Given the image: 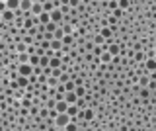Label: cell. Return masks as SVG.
Here are the masks:
<instances>
[{
  "mask_svg": "<svg viewBox=\"0 0 156 131\" xmlns=\"http://www.w3.org/2000/svg\"><path fill=\"white\" fill-rule=\"evenodd\" d=\"M29 57H31V55H29L27 51L26 53H20V63H29Z\"/></svg>",
  "mask_w": 156,
  "mask_h": 131,
  "instance_id": "17",
  "label": "cell"
},
{
  "mask_svg": "<svg viewBox=\"0 0 156 131\" xmlns=\"http://www.w3.org/2000/svg\"><path fill=\"white\" fill-rule=\"evenodd\" d=\"M84 118H86V121H90V123H92V119H94V110H92V108H86L84 110Z\"/></svg>",
  "mask_w": 156,
  "mask_h": 131,
  "instance_id": "13",
  "label": "cell"
},
{
  "mask_svg": "<svg viewBox=\"0 0 156 131\" xmlns=\"http://www.w3.org/2000/svg\"><path fill=\"white\" fill-rule=\"evenodd\" d=\"M144 67H146V71H148V75H150L152 71H156V59H154V57H150V59H146Z\"/></svg>",
  "mask_w": 156,
  "mask_h": 131,
  "instance_id": "5",
  "label": "cell"
},
{
  "mask_svg": "<svg viewBox=\"0 0 156 131\" xmlns=\"http://www.w3.org/2000/svg\"><path fill=\"white\" fill-rule=\"evenodd\" d=\"M65 35H66V33H65V30H62V26H61V27L55 31V39H62Z\"/></svg>",
  "mask_w": 156,
  "mask_h": 131,
  "instance_id": "16",
  "label": "cell"
},
{
  "mask_svg": "<svg viewBox=\"0 0 156 131\" xmlns=\"http://www.w3.org/2000/svg\"><path fill=\"white\" fill-rule=\"evenodd\" d=\"M2 20L4 22H14L16 20V10H10V8L2 10Z\"/></svg>",
  "mask_w": 156,
  "mask_h": 131,
  "instance_id": "3",
  "label": "cell"
},
{
  "mask_svg": "<svg viewBox=\"0 0 156 131\" xmlns=\"http://www.w3.org/2000/svg\"><path fill=\"white\" fill-rule=\"evenodd\" d=\"M6 6L10 10H18V8L22 6V0H6Z\"/></svg>",
  "mask_w": 156,
  "mask_h": 131,
  "instance_id": "8",
  "label": "cell"
},
{
  "mask_svg": "<svg viewBox=\"0 0 156 131\" xmlns=\"http://www.w3.org/2000/svg\"><path fill=\"white\" fill-rule=\"evenodd\" d=\"M10 86V80H8V76H2V88H8Z\"/></svg>",
  "mask_w": 156,
  "mask_h": 131,
  "instance_id": "27",
  "label": "cell"
},
{
  "mask_svg": "<svg viewBox=\"0 0 156 131\" xmlns=\"http://www.w3.org/2000/svg\"><path fill=\"white\" fill-rule=\"evenodd\" d=\"M135 57H136V61H139V63H143V61H144V55H143V53H136Z\"/></svg>",
  "mask_w": 156,
  "mask_h": 131,
  "instance_id": "29",
  "label": "cell"
},
{
  "mask_svg": "<svg viewBox=\"0 0 156 131\" xmlns=\"http://www.w3.org/2000/svg\"><path fill=\"white\" fill-rule=\"evenodd\" d=\"M62 43H66V45H72V43H74V37H72V35H68V33H66V35L62 37Z\"/></svg>",
  "mask_w": 156,
  "mask_h": 131,
  "instance_id": "18",
  "label": "cell"
},
{
  "mask_svg": "<svg viewBox=\"0 0 156 131\" xmlns=\"http://www.w3.org/2000/svg\"><path fill=\"white\" fill-rule=\"evenodd\" d=\"M111 14H113V16H115V18H119V16H123V8H115V10H113V12H111Z\"/></svg>",
  "mask_w": 156,
  "mask_h": 131,
  "instance_id": "26",
  "label": "cell"
},
{
  "mask_svg": "<svg viewBox=\"0 0 156 131\" xmlns=\"http://www.w3.org/2000/svg\"><path fill=\"white\" fill-rule=\"evenodd\" d=\"M109 2V6H107V10H115L117 6H119V2H115V0H107Z\"/></svg>",
  "mask_w": 156,
  "mask_h": 131,
  "instance_id": "22",
  "label": "cell"
},
{
  "mask_svg": "<svg viewBox=\"0 0 156 131\" xmlns=\"http://www.w3.org/2000/svg\"><path fill=\"white\" fill-rule=\"evenodd\" d=\"M62 16H65V14H62L61 8H55V10L51 12V20L57 22V24H62Z\"/></svg>",
  "mask_w": 156,
  "mask_h": 131,
  "instance_id": "4",
  "label": "cell"
},
{
  "mask_svg": "<svg viewBox=\"0 0 156 131\" xmlns=\"http://www.w3.org/2000/svg\"><path fill=\"white\" fill-rule=\"evenodd\" d=\"M104 41H105V37L101 35V33H98V35L94 37V43H98V45H101V43H104Z\"/></svg>",
  "mask_w": 156,
  "mask_h": 131,
  "instance_id": "20",
  "label": "cell"
},
{
  "mask_svg": "<svg viewBox=\"0 0 156 131\" xmlns=\"http://www.w3.org/2000/svg\"><path fill=\"white\" fill-rule=\"evenodd\" d=\"M105 49H104V47H94V55L96 57H101V53H104Z\"/></svg>",
  "mask_w": 156,
  "mask_h": 131,
  "instance_id": "24",
  "label": "cell"
},
{
  "mask_svg": "<svg viewBox=\"0 0 156 131\" xmlns=\"http://www.w3.org/2000/svg\"><path fill=\"white\" fill-rule=\"evenodd\" d=\"M150 92H152V90H150L148 86H143V88H140V98H148Z\"/></svg>",
  "mask_w": 156,
  "mask_h": 131,
  "instance_id": "15",
  "label": "cell"
},
{
  "mask_svg": "<svg viewBox=\"0 0 156 131\" xmlns=\"http://www.w3.org/2000/svg\"><path fill=\"white\" fill-rule=\"evenodd\" d=\"M100 33L105 37V39H111V33H113V27H107V26H105V27H101V31H100Z\"/></svg>",
  "mask_w": 156,
  "mask_h": 131,
  "instance_id": "11",
  "label": "cell"
},
{
  "mask_svg": "<svg viewBox=\"0 0 156 131\" xmlns=\"http://www.w3.org/2000/svg\"><path fill=\"white\" fill-rule=\"evenodd\" d=\"M41 12H45V8H43V4L41 2H33V8H31V14H41Z\"/></svg>",
  "mask_w": 156,
  "mask_h": 131,
  "instance_id": "9",
  "label": "cell"
},
{
  "mask_svg": "<svg viewBox=\"0 0 156 131\" xmlns=\"http://www.w3.org/2000/svg\"><path fill=\"white\" fill-rule=\"evenodd\" d=\"M62 30H65V33H68V35H72V31H74L70 24H65V26H62Z\"/></svg>",
  "mask_w": 156,
  "mask_h": 131,
  "instance_id": "21",
  "label": "cell"
},
{
  "mask_svg": "<svg viewBox=\"0 0 156 131\" xmlns=\"http://www.w3.org/2000/svg\"><path fill=\"white\" fill-rule=\"evenodd\" d=\"M70 6H72V8H76V6H80V0H70Z\"/></svg>",
  "mask_w": 156,
  "mask_h": 131,
  "instance_id": "30",
  "label": "cell"
},
{
  "mask_svg": "<svg viewBox=\"0 0 156 131\" xmlns=\"http://www.w3.org/2000/svg\"><path fill=\"white\" fill-rule=\"evenodd\" d=\"M154 59H156V53H154Z\"/></svg>",
  "mask_w": 156,
  "mask_h": 131,
  "instance_id": "32",
  "label": "cell"
},
{
  "mask_svg": "<svg viewBox=\"0 0 156 131\" xmlns=\"http://www.w3.org/2000/svg\"><path fill=\"white\" fill-rule=\"evenodd\" d=\"M65 129H66V131H76V129H78V121H76V123H74V121H70V123H68Z\"/></svg>",
  "mask_w": 156,
  "mask_h": 131,
  "instance_id": "19",
  "label": "cell"
},
{
  "mask_svg": "<svg viewBox=\"0 0 156 131\" xmlns=\"http://www.w3.org/2000/svg\"><path fill=\"white\" fill-rule=\"evenodd\" d=\"M68 102L66 100H57V110H58V114H62V111H66L68 110Z\"/></svg>",
  "mask_w": 156,
  "mask_h": 131,
  "instance_id": "6",
  "label": "cell"
},
{
  "mask_svg": "<svg viewBox=\"0 0 156 131\" xmlns=\"http://www.w3.org/2000/svg\"><path fill=\"white\" fill-rule=\"evenodd\" d=\"M37 106H39V104H37ZM37 106H31V108H29V111H31V115H39V111H41V110H39Z\"/></svg>",
  "mask_w": 156,
  "mask_h": 131,
  "instance_id": "25",
  "label": "cell"
},
{
  "mask_svg": "<svg viewBox=\"0 0 156 131\" xmlns=\"http://www.w3.org/2000/svg\"><path fill=\"white\" fill-rule=\"evenodd\" d=\"M76 104H78V108H80V110H84V108H86V100H84V96H82V98H78Z\"/></svg>",
  "mask_w": 156,
  "mask_h": 131,
  "instance_id": "23",
  "label": "cell"
},
{
  "mask_svg": "<svg viewBox=\"0 0 156 131\" xmlns=\"http://www.w3.org/2000/svg\"><path fill=\"white\" fill-rule=\"evenodd\" d=\"M72 121V115L68 114V111H62V114H58L57 118H55V127H58V129H65L68 123Z\"/></svg>",
  "mask_w": 156,
  "mask_h": 131,
  "instance_id": "1",
  "label": "cell"
},
{
  "mask_svg": "<svg viewBox=\"0 0 156 131\" xmlns=\"http://www.w3.org/2000/svg\"><path fill=\"white\" fill-rule=\"evenodd\" d=\"M18 72H20V75H23V76L33 75V65H31V63H22L20 69H18Z\"/></svg>",
  "mask_w": 156,
  "mask_h": 131,
  "instance_id": "2",
  "label": "cell"
},
{
  "mask_svg": "<svg viewBox=\"0 0 156 131\" xmlns=\"http://www.w3.org/2000/svg\"><path fill=\"white\" fill-rule=\"evenodd\" d=\"M101 63H113V55H111L109 51L101 53Z\"/></svg>",
  "mask_w": 156,
  "mask_h": 131,
  "instance_id": "12",
  "label": "cell"
},
{
  "mask_svg": "<svg viewBox=\"0 0 156 131\" xmlns=\"http://www.w3.org/2000/svg\"><path fill=\"white\" fill-rule=\"evenodd\" d=\"M2 2H6V0H2Z\"/></svg>",
  "mask_w": 156,
  "mask_h": 131,
  "instance_id": "33",
  "label": "cell"
},
{
  "mask_svg": "<svg viewBox=\"0 0 156 131\" xmlns=\"http://www.w3.org/2000/svg\"><path fill=\"white\" fill-rule=\"evenodd\" d=\"M84 57H86V61H94V59H96V57L92 55V53H88V55H84Z\"/></svg>",
  "mask_w": 156,
  "mask_h": 131,
  "instance_id": "31",
  "label": "cell"
},
{
  "mask_svg": "<svg viewBox=\"0 0 156 131\" xmlns=\"http://www.w3.org/2000/svg\"><path fill=\"white\" fill-rule=\"evenodd\" d=\"M74 92L78 94V98H82V96H86V92H88V90H86V88H84V86H82V84H78Z\"/></svg>",
  "mask_w": 156,
  "mask_h": 131,
  "instance_id": "14",
  "label": "cell"
},
{
  "mask_svg": "<svg viewBox=\"0 0 156 131\" xmlns=\"http://www.w3.org/2000/svg\"><path fill=\"white\" fill-rule=\"evenodd\" d=\"M65 100L68 102V104H76V102H78V94H76V92H66Z\"/></svg>",
  "mask_w": 156,
  "mask_h": 131,
  "instance_id": "7",
  "label": "cell"
},
{
  "mask_svg": "<svg viewBox=\"0 0 156 131\" xmlns=\"http://www.w3.org/2000/svg\"><path fill=\"white\" fill-rule=\"evenodd\" d=\"M127 6H129V0H119V8H123V10H125Z\"/></svg>",
  "mask_w": 156,
  "mask_h": 131,
  "instance_id": "28",
  "label": "cell"
},
{
  "mask_svg": "<svg viewBox=\"0 0 156 131\" xmlns=\"http://www.w3.org/2000/svg\"><path fill=\"white\" fill-rule=\"evenodd\" d=\"M68 114H70L72 115V118H76V115H78V111H80V108H78V104H70V106H68Z\"/></svg>",
  "mask_w": 156,
  "mask_h": 131,
  "instance_id": "10",
  "label": "cell"
}]
</instances>
